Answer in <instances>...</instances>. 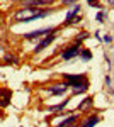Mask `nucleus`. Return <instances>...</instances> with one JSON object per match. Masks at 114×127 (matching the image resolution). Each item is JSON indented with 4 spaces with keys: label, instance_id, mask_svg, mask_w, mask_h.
<instances>
[{
    "label": "nucleus",
    "instance_id": "5701e85b",
    "mask_svg": "<svg viewBox=\"0 0 114 127\" xmlns=\"http://www.w3.org/2000/svg\"><path fill=\"white\" fill-rule=\"evenodd\" d=\"M0 22H2V20H0Z\"/></svg>",
    "mask_w": 114,
    "mask_h": 127
},
{
    "label": "nucleus",
    "instance_id": "7ed1b4c3",
    "mask_svg": "<svg viewBox=\"0 0 114 127\" xmlns=\"http://www.w3.org/2000/svg\"><path fill=\"white\" fill-rule=\"evenodd\" d=\"M63 80H65V83H67L70 88H73V87H77V85H80V83H84L87 80V76L84 73H75V75L63 73Z\"/></svg>",
    "mask_w": 114,
    "mask_h": 127
},
{
    "label": "nucleus",
    "instance_id": "2eb2a0df",
    "mask_svg": "<svg viewBox=\"0 0 114 127\" xmlns=\"http://www.w3.org/2000/svg\"><path fill=\"white\" fill-rule=\"evenodd\" d=\"M95 19H97V22H99V24H104L106 19H107V12H106V10H101V12L95 15Z\"/></svg>",
    "mask_w": 114,
    "mask_h": 127
},
{
    "label": "nucleus",
    "instance_id": "f03ea898",
    "mask_svg": "<svg viewBox=\"0 0 114 127\" xmlns=\"http://www.w3.org/2000/svg\"><path fill=\"white\" fill-rule=\"evenodd\" d=\"M80 46H82L80 42H72L68 48H65L63 51H61L60 58L65 59V61H68V59H73L75 56H78V54H80V49H82Z\"/></svg>",
    "mask_w": 114,
    "mask_h": 127
},
{
    "label": "nucleus",
    "instance_id": "9d476101",
    "mask_svg": "<svg viewBox=\"0 0 114 127\" xmlns=\"http://www.w3.org/2000/svg\"><path fill=\"white\" fill-rule=\"evenodd\" d=\"M78 120V114H73V115H70L67 117L63 122H60L56 127H75V122Z\"/></svg>",
    "mask_w": 114,
    "mask_h": 127
},
{
    "label": "nucleus",
    "instance_id": "6e6552de",
    "mask_svg": "<svg viewBox=\"0 0 114 127\" xmlns=\"http://www.w3.org/2000/svg\"><path fill=\"white\" fill-rule=\"evenodd\" d=\"M99 122H101V117H99L97 114H90V115L80 124V127H95Z\"/></svg>",
    "mask_w": 114,
    "mask_h": 127
},
{
    "label": "nucleus",
    "instance_id": "4be33fe9",
    "mask_svg": "<svg viewBox=\"0 0 114 127\" xmlns=\"http://www.w3.org/2000/svg\"><path fill=\"white\" fill-rule=\"evenodd\" d=\"M107 3H109V5H114V0H107Z\"/></svg>",
    "mask_w": 114,
    "mask_h": 127
},
{
    "label": "nucleus",
    "instance_id": "aec40b11",
    "mask_svg": "<svg viewBox=\"0 0 114 127\" xmlns=\"http://www.w3.org/2000/svg\"><path fill=\"white\" fill-rule=\"evenodd\" d=\"M80 20H82V15H80V14H78V15H77L75 19H73V22H72V24H78V22H80Z\"/></svg>",
    "mask_w": 114,
    "mask_h": 127
},
{
    "label": "nucleus",
    "instance_id": "4468645a",
    "mask_svg": "<svg viewBox=\"0 0 114 127\" xmlns=\"http://www.w3.org/2000/svg\"><path fill=\"white\" fill-rule=\"evenodd\" d=\"M3 61H5L7 64H17V63H19L17 56H14V54H5V56H3Z\"/></svg>",
    "mask_w": 114,
    "mask_h": 127
},
{
    "label": "nucleus",
    "instance_id": "f257e3e1",
    "mask_svg": "<svg viewBox=\"0 0 114 127\" xmlns=\"http://www.w3.org/2000/svg\"><path fill=\"white\" fill-rule=\"evenodd\" d=\"M55 32H58V27H41V29L26 32L24 39H41V37H44L48 34H55Z\"/></svg>",
    "mask_w": 114,
    "mask_h": 127
},
{
    "label": "nucleus",
    "instance_id": "39448f33",
    "mask_svg": "<svg viewBox=\"0 0 114 127\" xmlns=\"http://www.w3.org/2000/svg\"><path fill=\"white\" fill-rule=\"evenodd\" d=\"M56 39V32L55 34H48V36H44V37H41V39L38 41V44L34 46V53L38 54V53H41V51H44V49L48 48V46H51V42Z\"/></svg>",
    "mask_w": 114,
    "mask_h": 127
},
{
    "label": "nucleus",
    "instance_id": "0eeeda50",
    "mask_svg": "<svg viewBox=\"0 0 114 127\" xmlns=\"http://www.w3.org/2000/svg\"><path fill=\"white\" fill-rule=\"evenodd\" d=\"M80 10H82V5H80V3L73 5V7L67 12V15H65V22H63V26H70V24L73 22V19L80 14Z\"/></svg>",
    "mask_w": 114,
    "mask_h": 127
},
{
    "label": "nucleus",
    "instance_id": "412c9836",
    "mask_svg": "<svg viewBox=\"0 0 114 127\" xmlns=\"http://www.w3.org/2000/svg\"><path fill=\"white\" fill-rule=\"evenodd\" d=\"M104 42H111V41H113V37H111V36H104Z\"/></svg>",
    "mask_w": 114,
    "mask_h": 127
},
{
    "label": "nucleus",
    "instance_id": "6ab92c4d",
    "mask_svg": "<svg viewBox=\"0 0 114 127\" xmlns=\"http://www.w3.org/2000/svg\"><path fill=\"white\" fill-rule=\"evenodd\" d=\"M87 3H89L90 7H95V9H102V5H101L97 0H87Z\"/></svg>",
    "mask_w": 114,
    "mask_h": 127
},
{
    "label": "nucleus",
    "instance_id": "1a4fd4ad",
    "mask_svg": "<svg viewBox=\"0 0 114 127\" xmlns=\"http://www.w3.org/2000/svg\"><path fill=\"white\" fill-rule=\"evenodd\" d=\"M94 105V98L92 97H85L80 103H78V107H77V110H84V112H89L90 110V107Z\"/></svg>",
    "mask_w": 114,
    "mask_h": 127
},
{
    "label": "nucleus",
    "instance_id": "423d86ee",
    "mask_svg": "<svg viewBox=\"0 0 114 127\" xmlns=\"http://www.w3.org/2000/svg\"><path fill=\"white\" fill-rule=\"evenodd\" d=\"M68 85L63 81V83H58V85H51V87H46L44 90H46L48 93H51V95H65L68 92Z\"/></svg>",
    "mask_w": 114,
    "mask_h": 127
},
{
    "label": "nucleus",
    "instance_id": "20e7f679",
    "mask_svg": "<svg viewBox=\"0 0 114 127\" xmlns=\"http://www.w3.org/2000/svg\"><path fill=\"white\" fill-rule=\"evenodd\" d=\"M55 10L53 9H39L36 14H32V15H27V17H24V19H19L15 20V22H24V24H27V22H32V20H39V19H44L48 15H51Z\"/></svg>",
    "mask_w": 114,
    "mask_h": 127
},
{
    "label": "nucleus",
    "instance_id": "9b49d317",
    "mask_svg": "<svg viewBox=\"0 0 114 127\" xmlns=\"http://www.w3.org/2000/svg\"><path fill=\"white\" fill-rule=\"evenodd\" d=\"M0 107L2 108H5V107H9L10 105V92L9 90H0Z\"/></svg>",
    "mask_w": 114,
    "mask_h": 127
},
{
    "label": "nucleus",
    "instance_id": "ddd939ff",
    "mask_svg": "<svg viewBox=\"0 0 114 127\" xmlns=\"http://www.w3.org/2000/svg\"><path fill=\"white\" fill-rule=\"evenodd\" d=\"M80 59L87 63V61H90L92 59V51L90 49H80Z\"/></svg>",
    "mask_w": 114,
    "mask_h": 127
},
{
    "label": "nucleus",
    "instance_id": "a211bd4d",
    "mask_svg": "<svg viewBox=\"0 0 114 127\" xmlns=\"http://www.w3.org/2000/svg\"><path fill=\"white\" fill-rule=\"evenodd\" d=\"M61 3L65 5V7H73L78 3V0H61Z\"/></svg>",
    "mask_w": 114,
    "mask_h": 127
},
{
    "label": "nucleus",
    "instance_id": "dca6fc26",
    "mask_svg": "<svg viewBox=\"0 0 114 127\" xmlns=\"http://www.w3.org/2000/svg\"><path fill=\"white\" fill-rule=\"evenodd\" d=\"M67 105H68V100H65V102H61L60 105H55V107H51V108H49V112H61V110L67 107Z\"/></svg>",
    "mask_w": 114,
    "mask_h": 127
},
{
    "label": "nucleus",
    "instance_id": "f8f14e48",
    "mask_svg": "<svg viewBox=\"0 0 114 127\" xmlns=\"http://www.w3.org/2000/svg\"><path fill=\"white\" fill-rule=\"evenodd\" d=\"M87 90H89V80H85L84 83H80V85H77V87L72 88V92H73L75 95H78V93H85Z\"/></svg>",
    "mask_w": 114,
    "mask_h": 127
},
{
    "label": "nucleus",
    "instance_id": "f3484780",
    "mask_svg": "<svg viewBox=\"0 0 114 127\" xmlns=\"http://www.w3.org/2000/svg\"><path fill=\"white\" fill-rule=\"evenodd\" d=\"M87 37H89V32H80V34L75 37V42H80V44H82V42H84Z\"/></svg>",
    "mask_w": 114,
    "mask_h": 127
}]
</instances>
